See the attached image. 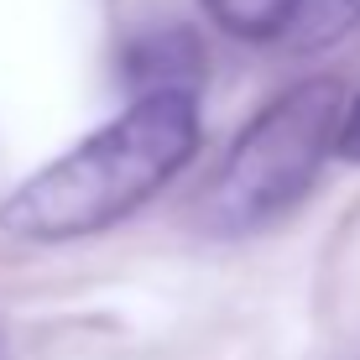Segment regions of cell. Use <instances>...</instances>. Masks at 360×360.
Masks as SVG:
<instances>
[{
  "label": "cell",
  "mask_w": 360,
  "mask_h": 360,
  "mask_svg": "<svg viewBox=\"0 0 360 360\" xmlns=\"http://www.w3.org/2000/svg\"><path fill=\"white\" fill-rule=\"evenodd\" d=\"M198 152V94H141L0 204L16 240H79L110 230L172 183Z\"/></svg>",
  "instance_id": "obj_1"
},
{
  "label": "cell",
  "mask_w": 360,
  "mask_h": 360,
  "mask_svg": "<svg viewBox=\"0 0 360 360\" xmlns=\"http://www.w3.org/2000/svg\"><path fill=\"white\" fill-rule=\"evenodd\" d=\"M345 94L334 79H303L277 94L262 115L235 136L204 193V225L219 235L262 230L314 188L340 136Z\"/></svg>",
  "instance_id": "obj_2"
},
{
  "label": "cell",
  "mask_w": 360,
  "mask_h": 360,
  "mask_svg": "<svg viewBox=\"0 0 360 360\" xmlns=\"http://www.w3.org/2000/svg\"><path fill=\"white\" fill-rule=\"evenodd\" d=\"M198 73H204V47L183 27L146 32L126 53V79H131L136 99L141 94H198Z\"/></svg>",
  "instance_id": "obj_3"
},
{
  "label": "cell",
  "mask_w": 360,
  "mask_h": 360,
  "mask_svg": "<svg viewBox=\"0 0 360 360\" xmlns=\"http://www.w3.org/2000/svg\"><path fill=\"white\" fill-rule=\"evenodd\" d=\"M308 0H204L209 21L225 27L230 37H245V42H266V37H282L303 16Z\"/></svg>",
  "instance_id": "obj_4"
},
{
  "label": "cell",
  "mask_w": 360,
  "mask_h": 360,
  "mask_svg": "<svg viewBox=\"0 0 360 360\" xmlns=\"http://www.w3.org/2000/svg\"><path fill=\"white\" fill-rule=\"evenodd\" d=\"M314 27H308V37L314 42H324V37H340V32H350L360 27V0H314Z\"/></svg>",
  "instance_id": "obj_5"
},
{
  "label": "cell",
  "mask_w": 360,
  "mask_h": 360,
  "mask_svg": "<svg viewBox=\"0 0 360 360\" xmlns=\"http://www.w3.org/2000/svg\"><path fill=\"white\" fill-rule=\"evenodd\" d=\"M334 152L345 157V162H360V94L345 105L340 115V136H334Z\"/></svg>",
  "instance_id": "obj_6"
}]
</instances>
